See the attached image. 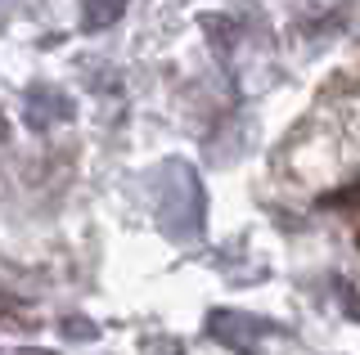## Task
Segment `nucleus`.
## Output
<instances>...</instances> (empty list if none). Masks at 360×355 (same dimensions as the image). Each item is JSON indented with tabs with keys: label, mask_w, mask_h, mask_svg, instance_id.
I'll list each match as a JSON object with an SVG mask.
<instances>
[{
	"label": "nucleus",
	"mask_w": 360,
	"mask_h": 355,
	"mask_svg": "<svg viewBox=\"0 0 360 355\" xmlns=\"http://www.w3.org/2000/svg\"><path fill=\"white\" fill-rule=\"evenodd\" d=\"M356 243H360V225H356Z\"/></svg>",
	"instance_id": "obj_3"
},
{
	"label": "nucleus",
	"mask_w": 360,
	"mask_h": 355,
	"mask_svg": "<svg viewBox=\"0 0 360 355\" xmlns=\"http://www.w3.org/2000/svg\"><path fill=\"white\" fill-rule=\"evenodd\" d=\"M131 9V0H82V32H104Z\"/></svg>",
	"instance_id": "obj_2"
},
{
	"label": "nucleus",
	"mask_w": 360,
	"mask_h": 355,
	"mask_svg": "<svg viewBox=\"0 0 360 355\" xmlns=\"http://www.w3.org/2000/svg\"><path fill=\"white\" fill-rule=\"evenodd\" d=\"M63 117H72V104L54 91V86H32L27 91V121L37 130L45 126H54V121H63Z\"/></svg>",
	"instance_id": "obj_1"
}]
</instances>
